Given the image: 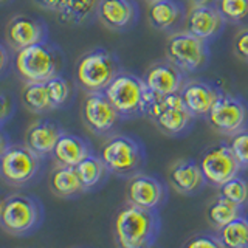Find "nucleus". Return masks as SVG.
Wrapping results in <instances>:
<instances>
[{
    "instance_id": "412c9836",
    "label": "nucleus",
    "mask_w": 248,
    "mask_h": 248,
    "mask_svg": "<svg viewBox=\"0 0 248 248\" xmlns=\"http://www.w3.org/2000/svg\"><path fill=\"white\" fill-rule=\"evenodd\" d=\"M101 0H58L56 16L64 25L79 27L98 17Z\"/></svg>"
},
{
    "instance_id": "393cba45",
    "label": "nucleus",
    "mask_w": 248,
    "mask_h": 248,
    "mask_svg": "<svg viewBox=\"0 0 248 248\" xmlns=\"http://www.w3.org/2000/svg\"><path fill=\"white\" fill-rule=\"evenodd\" d=\"M20 95L22 103L33 113H45L54 108L46 82H25Z\"/></svg>"
},
{
    "instance_id": "4468645a",
    "label": "nucleus",
    "mask_w": 248,
    "mask_h": 248,
    "mask_svg": "<svg viewBox=\"0 0 248 248\" xmlns=\"http://www.w3.org/2000/svg\"><path fill=\"white\" fill-rule=\"evenodd\" d=\"M126 197L130 205L157 211L166 199V189L158 178L146 174H135L127 182Z\"/></svg>"
},
{
    "instance_id": "0eeeda50",
    "label": "nucleus",
    "mask_w": 248,
    "mask_h": 248,
    "mask_svg": "<svg viewBox=\"0 0 248 248\" xmlns=\"http://www.w3.org/2000/svg\"><path fill=\"white\" fill-rule=\"evenodd\" d=\"M149 116L160 132L169 137H178L188 132L194 116L185 104L180 93L155 98L149 110Z\"/></svg>"
},
{
    "instance_id": "2eb2a0df",
    "label": "nucleus",
    "mask_w": 248,
    "mask_h": 248,
    "mask_svg": "<svg viewBox=\"0 0 248 248\" xmlns=\"http://www.w3.org/2000/svg\"><path fill=\"white\" fill-rule=\"evenodd\" d=\"M143 79L155 95V98H163L174 95V93H180L186 82L185 73L169 61L152 64L146 70Z\"/></svg>"
},
{
    "instance_id": "ddd939ff",
    "label": "nucleus",
    "mask_w": 248,
    "mask_h": 248,
    "mask_svg": "<svg viewBox=\"0 0 248 248\" xmlns=\"http://www.w3.org/2000/svg\"><path fill=\"white\" fill-rule=\"evenodd\" d=\"M46 41H48L46 25L31 16H14L6 25V44L14 50H22Z\"/></svg>"
},
{
    "instance_id": "dca6fc26",
    "label": "nucleus",
    "mask_w": 248,
    "mask_h": 248,
    "mask_svg": "<svg viewBox=\"0 0 248 248\" xmlns=\"http://www.w3.org/2000/svg\"><path fill=\"white\" fill-rule=\"evenodd\" d=\"M225 22L216 5H192L186 14V31L208 42L220 34Z\"/></svg>"
},
{
    "instance_id": "6ab92c4d",
    "label": "nucleus",
    "mask_w": 248,
    "mask_h": 248,
    "mask_svg": "<svg viewBox=\"0 0 248 248\" xmlns=\"http://www.w3.org/2000/svg\"><path fill=\"white\" fill-rule=\"evenodd\" d=\"M64 134L56 123L53 121H37L31 124L25 135V146H28L39 157L50 155L54 151L59 138Z\"/></svg>"
},
{
    "instance_id": "7c9ffc66",
    "label": "nucleus",
    "mask_w": 248,
    "mask_h": 248,
    "mask_svg": "<svg viewBox=\"0 0 248 248\" xmlns=\"http://www.w3.org/2000/svg\"><path fill=\"white\" fill-rule=\"evenodd\" d=\"M46 87H48V93L54 108H59L67 103V99L70 98V84L65 78L59 75L51 78L50 81H46Z\"/></svg>"
},
{
    "instance_id": "4be33fe9",
    "label": "nucleus",
    "mask_w": 248,
    "mask_h": 248,
    "mask_svg": "<svg viewBox=\"0 0 248 248\" xmlns=\"http://www.w3.org/2000/svg\"><path fill=\"white\" fill-rule=\"evenodd\" d=\"M92 154L89 143L73 134H62L58 144L54 146L53 157L62 166L76 168L79 163Z\"/></svg>"
},
{
    "instance_id": "20e7f679",
    "label": "nucleus",
    "mask_w": 248,
    "mask_h": 248,
    "mask_svg": "<svg viewBox=\"0 0 248 248\" xmlns=\"http://www.w3.org/2000/svg\"><path fill=\"white\" fill-rule=\"evenodd\" d=\"M121 72L113 53L99 46L82 54L76 65V82L87 93L104 92Z\"/></svg>"
},
{
    "instance_id": "c756f323",
    "label": "nucleus",
    "mask_w": 248,
    "mask_h": 248,
    "mask_svg": "<svg viewBox=\"0 0 248 248\" xmlns=\"http://www.w3.org/2000/svg\"><path fill=\"white\" fill-rule=\"evenodd\" d=\"M220 194L236 205L244 206L248 203V180L240 175L232 177L230 182L220 186Z\"/></svg>"
},
{
    "instance_id": "c9c22d12",
    "label": "nucleus",
    "mask_w": 248,
    "mask_h": 248,
    "mask_svg": "<svg viewBox=\"0 0 248 248\" xmlns=\"http://www.w3.org/2000/svg\"><path fill=\"white\" fill-rule=\"evenodd\" d=\"M33 3H36L39 8H42V10H45V11L56 13L58 0H33Z\"/></svg>"
},
{
    "instance_id": "473e14b6",
    "label": "nucleus",
    "mask_w": 248,
    "mask_h": 248,
    "mask_svg": "<svg viewBox=\"0 0 248 248\" xmlns=\"http://www.w3.org/2000/svg\"><path fill=\"white\" fill-rule=\"evenodd\" d=\"M183 248H225L219 237L209 234H196L185 242Z\"/></svg>"
},
{
    "instance_id": "f3484780",
    "label": "nucleus",
    "mask_w": 248,
    "mask_h": 248,
    "mask_svg": "<svg viewBox=\"0 0 248 248\" xmlns=\"http://www.w3.org/2000/svg\"><path fill=\"white\" fill-rule=\"evenodd\" d=\"M138 8L134 0H101L98 20L112 31H124L137 22Z\"/></svg>"
},
{
    "instance_id": "2f4dec72",
    "label": "nucleus",
    "mask_w": 248,
    "mask_h": 248,
    "mask_svg": "<svg viewBox=\"0 0 248 248\" xmlns=\"http://www.w3.org/2000/svg\"><path fill=\"white\" fill-rule=\"evenodd\" d=\"M228 146L237 158L240 168H248V129L231 135Z\"/></svg>"
},
{
    "instance_id": "9b49d317",
    "label": "nucleus",
    "mask_w": 248,
    "mask_h": 248,
    "mask_svg": "<svg viewBox=\"0 0 248 248\" xmlns=\"http://www.w3.org/2000/svg\"><path fill=\"white\" fill-rule=\"evenodd\" d=\"M199 165L205 175V180L219 188L230 182L232 177L239 175V170L242 169L230 146L223 143L209 147L202 155Z\"/></svg>"
},
{
    "instance_id": "9d476101",
    "label": "nucleus",
    "mask_w": 248,
    "mask_h": 248,
    "mask_svg": "<svg viewBox=\"0 0 248 248\" xmlns=\"http://www.w3.org/2000/svg\"><path fill=\"white\" fill-rule=\"evenodd\" d=\"M41 168V157L34 154L28 146L11 144L2 151L0 170L6 183L20 186L34 178Z\"/></svg>"
},
{
    "instance_id": "bb28decb",
    "label": "nucleus",
    "mask_w": 248,
    "mask_h": 248,
    "mask_svg": "<svg viewBox=\"0 0 248 248\" xmlns=\"http://www.w3.org/2000/svg\"><path fill=\"white\" fill-rule=\"evenodd\" d=\"M76 172L79 175V180L85 189H93L104 180L108 169L106 168L104 161L101 157L90 154L87 158H84L79 165L76 166Z\"/></svg>"
},
{
    "instance_id": "b1692460",
    "label": "nucleus",
    "mask_w": 248,
    "mask_h": 248,
    "mask_svg": "<svg viewBox=\"0 0 248 248\" xmlns=\"http://www.w3.org/2000/svg\"><path fill=\"white\" fill-rule=\"evenodd\" d=\"M50 189L58 197H72L84 191L76 168L59 165L50 175Z\"/></svg>"
},
{
    "instance_id": "f8f14e48",
    "label": "nucleus",
    "mask_w": 248,
    "mask_h": 248,
    "mask_svg": "<svg viewBox=\"0 0 248 248\" xmlns=\"http://www.w3.org/2000/svg\"><path fill=\"white\" fill-rule=\"evenodd\" d=\"M121 115L104 92L89 93L82 103V120L90 132L96 135L108 134L120 121Z\"/></svg>"
},
{
    "instance_id": "58836bf2",
    "label": "nucleus",
    "mask_w": 248,
    "mask_h": 248,
    "mask_svg": "<svg viewBox=\"0 0 248 248\" xmlns=\"http://www.w3.org/2000/svg\"><path fill=\"white\" fill-rule=\"evenodd\" d=\"M146 2H149V3H152V2H157V0H146Z\"/></svg>"
},
{
    "instance_id": "e433bc0d",
    "label": "nucleus",
    "mask_w": 248,
    "mask_h": 248,
    "mask_svg": "<svg viewBox=\"0 0 248 248\" xmlns=\"http://www.w3.org/2000/svg\"><path fill=\"white\" fill-rule=\"evenodd\" d=\"M6 42L5 44H2V73L5 75L6 73V64H8V48H6Z\"/></svg>"
},
{
    "instance_id": "a878e982",
    "label": "nucleus",
    "mask_w": 248,
    "mask_h": 248,
    "mask_svg": "<svg viewBox=\"0 0 248 248\" xmlns=\"http://www.w3.org/2000/svg\"><path fill=\"white\" fill-rule=\"evenodd\" d=\"M240 208L234 202L223 197L222 194L216 197L214 202L208 206V220L211 222L217 230H222L228 223L234 222L240 217Z\"/></svg>"
},
{
    "instance_id": "f03ea898",
    "label": "nucleus",
    "mask_w": 248,
    "mask_h": 248,
    "mask_svg": "<svg viewBox=\"0 0 248 248\" xmlns=\"http://www.w3.org/2000/svg\"><path fill=\"white\" fill-rule=\"evenodd\" d=\"M113 107L118 110L121 118L149 115V110L155 101V95L147 87L143 78L134 73L121 72L104 90Z\"/></svg>"
},
{
    "instance_id": "f704fd0d",
    "label": "nucleus",
    "mask_w": 248,
    "mask_h": 248,
    "mask_svg": "<svg viewBox=\"0 0 248 248\" xmlns=\"http://www.w3.org/2000/svg\"><path fill=\"white\" fill-rule=\"evenodd\" d=\"M13 113H14V103L3 92L2 96H0V118H2V124H5Z\"/></svg>"
},
{
    "instance_id": "f257e3e1",
    "label": "nucleus",
    "mask_w": 248,
    "mask_h": 248,
    "mask_svg": "<svg viewBox=\"0 0 248 248\" xmlns=\"http://www.w3.org/2000/svg\"><path fill=\"white\" fill-rule=\"evenodd\" d=\"M161 228L155 209L127 205L120 209L113 220V239L118 248H147L155 244Z\"/></svg>"
},
{
    "instance_id": "ea45409f",
    "label": "nucleus",
    "mask_w": 248,
    "mask_h": 248,
    "mask_svg": "<svg viewBox=\"0 0 248 248\" xmlns=\"http://www.w3.org/2000/svg\"><path fill=\"white\" fill-rule=\"evenodd\" d=\"M147 248H157V247H154V245H151V247H147Z\"/></svg>"
},
{
    "instance_id": "a19ab883",
    "label": "nucleus",
    "mask_w": 248,
    "mask_h": 248,
    "mask_svg": "<svg viewBox=\"0 0 248 248\" xmlns=\"http://www.w3.org/2000/svg\"><path fill=\"white\" fill-rule=\"evenodd\" d=\"M2 3H6V0H2Z\"/></svg>"
},
{
    "instance_id": "79ce46f5",
    "label": "nucleus",
    "mask_w": 248,
    "mask_h": 248,
    "mask_svg": "<svg viewBox=\"0 0 248 248\" xmlns=\"http://www.w3.org/2000/svg\"><path fill=\"white\" fill-rule=\"evenodd\" d=\"M247 219H248V217H247Z\"/></svg>"
},
{
    "instance_id": "6e6552de",
    "label": "nucleus",
    "mask_w": 248,
    "mask_h": 248,
    "mask_svg": "<svg viewBox=\"0 0 248 248\" xmlns=\"http://www.w3.org/2000/svg\"><path fill=\"white\" fill-rule=\"evenodd\" d=\"M166 58L185 75L194 73L203 68L208 62V46L205 41L188 31L175 33L166 41Z\"/></svg>"
},
{
    "instance_id": "aec40b11",
    "label": "nucleus",
    "mask_w": 248,
    "mask_h": 248,
    "mask_svg": "<svg viewBox=\"0 0 248 248\" xmlns=\"http://www.w3.org/2000/svg\"><path fill=\"white\" fill-rule=\"evenodd\" d=\"M169 182L180 194H194L206 182L199 163L194 160H178L169 169Z\"/></svg>"
},
{
    "instance_id": "a211bd4d",
    "label": "nucleus",
    "mask_w": 248,
    "mask_h": 248,
    "mask_svg": "<svg viewBox=\"0 0 248 248\" xmlns=\"http://www.w3.org/2000/svg\"><path fill=\"white\" fill-rule=\"evenodd\" d=\"M180 95L189 112L196 116H208L222 92L205 81H186Z\"/></svg>"
},
{
    "instance_id": "5701e85b",
    "label": "nucleus",
    "mask_w": 248,
    "mask_h": 248,
    "mask_svg": "<svg viewBox=\"0 0 248 248\" xmlns=\"http://www.w3.org/2000/svg\"><path fill=\"white\" fill-rule=\"evenodd\" d=\"M149 22L157 30H170L183 17V8L177 0H157L149 3Z\"/></svg>"
},
{
    "instance_id": "1a4fd4ad",
    "label": "nucleus",
    "mask_w": 248,
    "mask_h": 248,
    "mask_svg": "<svg viewBox=\"0 0 248 248\" xmlns=\"http://www.w3.org/2000/svg\"><path fill=\"white\" fill-rule=\"evenodd\" d=\"M206 118L216 132L231 137L248 127V104L236 95L222 93Z\"/></svg>"
},
{
    "instance_id": "cd10ccee",
    "label": "nucleus",
    "mask_w": 248,
    "mask_h": 248,
    "mask_svg": "<svg viewBox=\"0 0 248 248\" xmlns=\"http://www.w3.org/2000/svg\"><path fill=\"white\" fill-rule=\"evenodd\" d=\"M219 239L225 248H248V219L240 216L219 230Z\"/></svg>"
},
{
    "instance_id": "423d86ee",
    "label": "nucleus",
    "mask_w": 248,
    "mask_h": 248,
    "mask_svg": "<svg viewBox=\"0 0 248 248\" xmlns=\"http://www.w3.org/2000/svg\"><path fill=\"white\" fill-rule=\"evenodd\" d=\"M101 160L108 172L118 177H132L138 174L144 163V149L140 141L127 135H115L101 147Z\"/></svg>"
},
{
    "instance_id": "39448f33",
    "label": "nucleus",
    "mask_w": 248,
    "mask_h": 248,
    "mask_svg": "<svg viewBox=\"0 0 248 248\" xmlns=\"http://www.w3.org/2000/svg\"><path fill=\"white\" fill-rule=\"evenodd\" d=\"M42 206L37 200L23 194H11L0 206V223L11 236L33 232L42 222Z\"/></svg>"
},
{
    "instance_id": "c85d7f7f",
    "label": "nucleus",
    "mask_w": 248,
    "mask_h": 248,
    "mask_svg": "<svg viewBox=\"0 0 248 248\" xmlns=\"http://www.w3.org/2000/svg\"><path fill=\"white\" fill-rule=\"evenodd\" d=\"M214 5L230 23H240L248 19V0H217Z\"/></svg>"
},
{
    "instance_id": "72a5a7b5",
    "label": "nucleus",
    "mask_w": 248,
    "mask_h": 248,
    "mask_svg": "<svg viewBox=\"0 0 248 248\" xmlns=\"http://www.w3.org/2000/svg\"><path fill=\"white\" fill-rule=\"evenodd\" d=\"M232 48H234L236 56L240 61L248 62V28L239 31V33L236 34Z\"/></svg>"
},
{
    "instance_id": "7ed1b4c3",
    "label": "nucleus",
    "mask_w": 248,
    "mask_h": 248,
    "mask_svg": "<svg viewBox=\"0 0 248 248\" xmlns=\"http://www.w3.org/2000/svg\"><path fill=\"white\" fill-rule=\"evenodd\" d=\"M62 67V54L54 45L46 42L17 50L14 68L25 82H46L58 76Z\"/></svg>"
},
{
    "instance_id": "4c0bfd02",
    "label": "nucleus",
    "mask_w": 248,
    "mask_h": 248,
    "mask_svg": "<svg viewBox=\"0 0 248 248\" xmlns=\"http://www.w3.org/2000/svg\"><path fill=\"white\" fill-rule=\"evenodd\" d=\"M217 0H191L192 5H214Z\"/></svg>"
}]
</instances>
